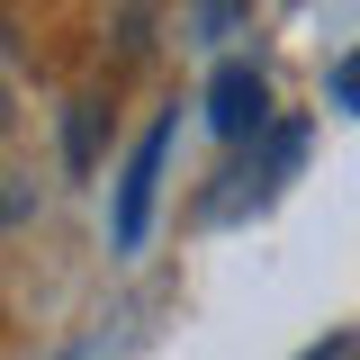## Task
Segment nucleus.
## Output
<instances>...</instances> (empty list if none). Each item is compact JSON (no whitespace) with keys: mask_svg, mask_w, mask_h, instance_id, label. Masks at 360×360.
Segmentation results:
<instances>
[{"mask_svg":"<svg viewBox=\"0 0 360 360\" xmlns=\"http://www.w3.org/2000/svg\"><path fill=\"white\" fill-rule=\"evenodd\" d=\"M27 207H37V180H18V172H0V225H9V217H27Z\"/></svg>","mask_w":360,"mask_h":360,"instance_id":"7ed1b4c3","label":"nucleus"},{"mask_svg":"<svg viewBox=\"0 0 360 360\" xmlns=\"http://www.w3.org/2000/svg\"><path fill=\"white\" fill-rule=\"evenodd\" d=\"M0 135H9V90H0Z\"/></svg>","mask_w":360,"mask_h":360,"instance_id":"39448f33","label":"nucleus"},{"mask_svg":"<svg viewBox=\"0 0 360 360\" xmlns=\"http://www.w3.org/2000/svg\"><path fill=\"white\" fill-rule=\"evenodd\" d=\"M333 108H360V63H342V72H333Z\"/></svg>","mask_w":360,"mask_h":360,"instance_id":"20e7f679","label":"nucleus"},{"mask_svg":"<svg viewBox=\"0 0 360 360\" xmlns=\"http://www.w3.org/2000/svg\"><path fill=\"white\" fill-rule=\"evenodd\" d=\"M162 153H172V117H153V127L135 135V153H127V180H117V252H135V243H144V217H153Z\"/></svg>","mask_w":360,"mask_h":360,"instance_id":"f257e3e1","label":"nucleus"},{"mask_svg":"<svg viewBox=\"0 0 360 360\" xmlns=\"http://www.w3.org/2000/svg\"><path fill=\"white\" fill-rule=\"evenodd\" d=\"M207 127H217L225 144H243V135L270 127V82L252 72V63H225L217 82H207Z\"/></svg>","mask_w":360,"mask_h":360,"instance_id":"f03ea898","label":"nucleus"}]
</instances>
